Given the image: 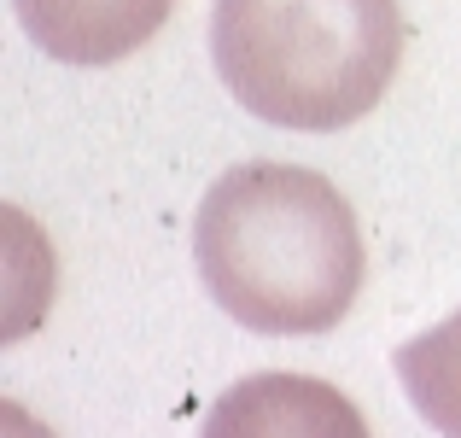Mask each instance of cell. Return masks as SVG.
<instances>
[{
    "instance_id": "1",
    "label": "cell",
    "mask_w": 461,
    "mask_h": 438,
    "mask_svg": "<svg viewBox=\"0 0 461 438\" xmlns=\"http://www.w3.org/2000/svg\"><path fill=\"white\" fill-rule=\"evenodd\" d=\"M193 258L211 298L269 339L327 333L362 292L350 199L304 164H234L193 211Z\"/></svg>"
},
{
    "instance_id": "2",
    "label": "cell",
    "mask_w": 461,
    "mask_h": 438,
    "mask_svg": "<svg viewBox=\"0 0 461 438\" xmlns=\"http://www.w3.org/2000/svg\"><path fill=\"white\" fill-rule=\"evenodd\" d=\"M211 59L251 117L333 135L385 100L403 12L397 0H216Z\"/></svg>"
},
{
    "instance_id": "3",
    "label": "cell",
    "mask_w": 461,
    "mask_h": 438,
    "mask_svg": "<svg viewBox=\"0 0 461 438\" xmlns=\"http://www.w3.org/2000/svg\"><path fill=\"white\" fill-rule=\"evenodd\" d=\"M199 438H368V421L333 380L269 369L228 386Z\"/></svg>"
},
{
    "instance_id": "4",
    "label": "cell",
    "mask_w": 461,
    "mask_h": 438,
    "mask_svg": "<svg viewBox=\"0 0 461 438\" xmlns=\"http://www.w3.org/2000/svg\"><path fill=\"white\" fill-rule=\"evenodd\" d=\"M176 0H12L23 35L59 65H117L164 30Z\"/></svg>"
},
{
    "instance_id": "5",
    "label": "cell",
    "mask_w": 461,
    "mask_h": 438,
    "mask_svg": "<svg viewBox=\"0 0 461 438\" xmlns=\"http://www.w3.org/2000/svg\"><path fill=\"white\" fill-rule=\"evenodd\" d=\"M392 369L403 380L415 415L438 438H461V310L444 315L427 333H415L409 345H397Z\"/></svg>"
}]
</instances>
